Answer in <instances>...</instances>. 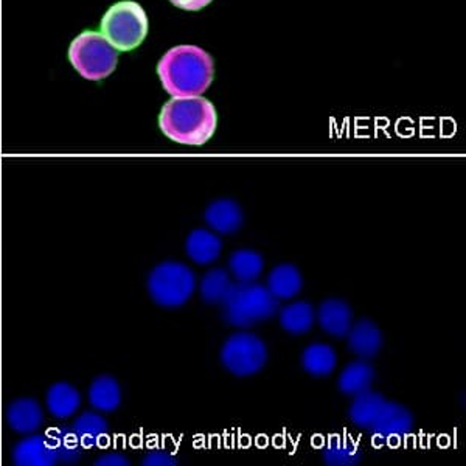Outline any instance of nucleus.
Wrapping results in <instances>:
<instances>
[{
    "instance_id": "1",
    "label": "nucleus",
    "mask_w": 466,
    "mask_h": 466,
    "mask_svg": "<svg viewBox=\"0 0 466 466\" xmlns=\"http://www.w3.org/2000/svg\"><path fill=\"white\" fill-rule=\"evenodd\" d=\"M217 109L199 96H173L159 116L160 131L177 144L199 147L217 131Z\"/></svg>"
},
{
    "instance_id": "24",
    "label": "nucleus",
    "mask_w": 466,
    "mask_h": 466,
    "mask_svg": "<svg viewBox=\"0 0 466 466\" xmlns=\"http://www.w3.org/2000/svg\"><path fill=\"white\" fill-rule=\"evenodd\" d=\"M232 285L226 270L218 268L207 272L201 281L202 300L208 305H223Z\"/></svg>"
},
{
    "instance_id": "13",
    "label": "nucleus",
    "mask_w": 466,
    "mask_h": 466,
    "mask_svg": "<svg viewBox=\"0 0 466 466\" xmlns=\"http://www.w3.org/2000/svg\"><path fill=\"white\" fill-rule=\"evenodd\" d=\"M349 347L355 355L364 360L377 356L382 347L381 329H378L377 323L362 319L350 329Z\"/></svg>"
},
{
    "instance_id": "16",
    "label": "nucleus",
    "mask_w": 466,
    "mask_h": 466,
    "mask_svg": "<svg viewBox=\"0 0 466 466\" xmlns=\"http://www.w3.org/2000/svg\"><path fill=\"white\" fill-rule=\"evenodd\" d=\"M221 249H223V241L219 237L204 228L193 230L187 238V255L197 265L206 266L217 261L218 257L221 255Z\"/></svg>"
},
{
    "instance_id": "22",
    "label": "nucleus",
    "mask_w": 466,
    "mask_h": 466,
    "mask_svg": "<svg viewBox=\"0 0 466 466\" xmlns=\"http://www.w3.org/2000/svg\"><path fill=\"white\" fill-rule=\"evenodd\" d=\"M230 270L237 280L241 283L255 281L263 272L265 261L258 252L250 249H241L230 255Z\"/></svg>"
},
{
    "instance_id": "23",
    "label": "nucleus",
    "mask_w": 466,
    "mask_h": 466,
    "mask_svg": "<svg viewBox=\"0 0 466 466\" xmlns=\"http://www.w3.org/2000/svg\"><path fill=\"white\" fill-rule=\"evenodd\" d=\"M280 325L288 333L307 334L314 325V308L307 302H296L283 308L280 313Z\"/></svg>"
},
{
    "instance_id": "27",
    "label": "nucleus",
    "mask_w": 466,
    "mask_h": 466,
    "mask_svg": "<svg viewBox=\"0 0 466 466\" xmlns=\"http://www.w3.org/2000/svg\"><path fill=\"white\" fill-rule=\"evenodd\" d=\"M145 466H173L177 465V461L173 457L168 456L167 452H160V451H154L149 452L148 456L145 457L142 461Z\"/></svg>"
},
{
    "instance_id": "25",
    "label": "nucleus",
    "mask_w": 466,
    "mask_h": 466,
    "mask_svg": "<svg viewBox=\"0 0 466 466\" xmlns=\"http://www.w3.org/2000/svg\"><path fill=\"white\" fill-rule=\"evenodd\" d=\"M47 434L54 440L55 448L58 452V461L63 459L67 463L78 461L81 456V445L72 430H50Z\"/></svg>"
},
{
    "instance_id": "11",
    "label": "nucleus",
    "mask_w": 466,
    "mask_h": 466,
    "mask_svg": "<svg viewBox=\"0 0 466 466\" xmlns=\"http://www.w3.org/2000/svg\"><path fill=\"white\" fill-rule=\"evenodd\" d=\"M318 320L325 333L334 338H344L351 329L353 311L344 300L329 299L319 308Z\"/></svg>"
},
{
    "instance_id": "18",
    "label": "nucleus",
    "mask_w": 466,
    "mask_h": 466,
    "mask_svg": "<svg viewBox=\"0 0 466 466\" xmlns=\"http://www.w3.org/2000/svg\"><path fill=\"white\" fill-rule=\"evenodd\" d=\"M303 280L300 270L292 265H279L268 277V289L280 300L292 299L302 291Z\"/></svg>"
},
{
    "instance_id": "14",
    "label": "nucleus",
    "mask_w": 466,
    "mask_h": 466,
    "mask_svg": "<svg viewBox=\"0 0 466 466\" xmlns=\"http://www.w3.org/2000/svg\"><path fill=\"white\" fill-rule=\"evenodd\" d=\"M48 412L55 419L67 420L78 412L81 406V395L69 382H56L50 386L46 395Z\"/></svg>"
},
{
    "instance_id": "4",
    "label": "nucleus",
    "mask_w": 466,
    "mask_h": 466,
    "mask_svg": "<svg viewBox=\"0 0 466 466\" xmlns=\"http://www.w3.org/2000/svg\"><path fill=\"white\" fill-rule=\"evenodd\" d=\"M148 28L144 8L134 0H122L105 13L100 33L118 52H131L144 43Z\"/></svg>"
},
{
    "instance_id": "9",
    "label": "nucleus",
    "mask_w": 466,
    "mask_h": 466,
    "mask_svg": "<svg viewBox=\"0 0 466 466\" xmlns=\"http://www.w3.org/2000/svg\"><path fill=\"white\" fill-rule=\"evenodd\" d=\"M56 461L58 452L47 432L25 437L13 451V463L17 466H54Z\"/></svg>"
},
{
    "instance_id": "28",
    "label": "nucleus",
    "mask_w": 466,
    "mask_h": 466,
    "mask_svg": "<svg viewBox=\"0 0 466 466\" xmlns=\"http://www.w3.org/2000/svg\"><path fill=\"white\" fill-rule=\"evenodd\" d=\"M170 2L180 10L187 11H199L208 4H212V0H170Z\"/></svg>"
},
{
    "instance_id": "29",
    "label": "nucleus",
    "mask_w": 466,
    "mask_h": 466,
    "mask_svg": "<svg viewBox=\"0 0 466 466\" xmlns=\"http://www.w3.org/2000/svg\"><path fill=\"white\" fill-rule=\"evenodd\" d=\"M96 466H127L129 465V461H127V457L122 456V454H106V456L98 457L96 461Z\"/></svg>"
},
{
    "instance_id": "12",
    "label": "nucleus",
    "mask_w": 466,
    "mask_h": 466,
    "mask_svg": "<svg viewBox=\"0 0 466 466\" xmlns=\"http://www.w3.org/2000/svg\"><path fill=\"white\" fill-rule=\"evenodd\" d=\"M206 223L218 233L237 232L243 226V210L233 199H218L207 207Z\"/></svg>"
},
{
    "instance_id": "26",
    "label": "nucleus",
    "mask_w": 466,
    "mask_h": 466,
    "mask_svg": "<svg viewBox=\"0 0 466 466\" xmlns=\"http://www.w3.org/2000/svg\"><path fill=\"white\" fill-rule=\"evenodd\" d=\"M360 457L358 448L345 440H331L325 450V461L329 465H355Z\"/></svg>"
},
{
    "instance_id": "2",
    "label": "nucleus",
    "mask_w": 466,
    "mask_h": 466,
    "mask_svg": "<svg viewBox=\"0 0 466 466\" xmlns=\"http://www.w3.org/2000/svg\"><path fill=\"white\" fill-rule=\"evenodd\" d=\"M157 74L171 96H199L212 85L213 59L197 46H177L162 56Z\"/></svg>"
},
{
    "instance_id": "21",
    "label": "nucleus",
    "mask_w": 466,
    "mask_h": 466,
    "mask_svg": "<svg viewBox=\"0 0 466 466\" xmlns=\"http://www.w3.org/2000/svg\"><path fill=\"white\" fill-rule=\"evenodd\" d=\"M384 403H386V400L380 393L370 392V390L360 393V395H356L355 401L350 408V419L356 426L369 430Z\"/></svg>"
},
{
    "instance_id": "5",
    "label": "nucleus",
    "mask_w": 466,
    "mask_h": 466,
    "mask_svg": "<svg viewBox=\"0 0 466 466\" xmlns=\"http://www.w3.org/2000/svg\"><path fill=\"white\" fill-rule=\"evenodd\" d=\"M69 59L83 78L100 81L116 70L118 50L100 32H83L70 44Z\"/></svg>"
},
{
    "instance_id": "20",
    "label": "nucleus",
    "mask_w": 466,
    "mask_h": 466,
    "mask_svg": "<svg viewBox=\"0 0 466 466\" xmlns=\"http://www.w3.org/2000/svg\"><path fill=\"white\" fill-rule=\"evenodd\" d=\"M302 366L311 377H329L338 366V356L329 345H309L303 351Z\"/></svg>"
},
{
    "instance_id": "10",
    "label": "nucleus",
    "mask_w": 466,
    "mask_h": 466,
    "mask_svg": "<svg viewBox=\"0 0 466 466\" xmlns=\"http://www.w3.org/2000/svg\"><path fill=\"white\" fill-rule=\"evenodd\" d=\"M43 421V408L33 398H19L6 408V423L17 434H33L41 428Z\"/></svg>"
},
{
    "instance_id": "3",
    "label": "nucleus",
    "mask_w": 466,
    "mask_h": 466,
    "mask_svg": "<svg viewBox=\"0 0 466 466\" xmlns=\"http://www.w3.org/2000/svg\"><path fill=\"white\" fill-rule=\"evenodd\" d=\"M224 318L233 327L248 329L279 311V299L257 283L232 285L224 300Z\"/></svg>"
},
{
    "instance_id": "15",
    "label": "nucleus",
    "mask_w": 466,
    "mask_h": 466,
    "mask_svg": "<svg viewBox=\"0 0 466 466\" xmlns=\"http://www.w3.org/2000/svg\"><path fill=\"white\" fill-rule=\"evenodd\" d=\"M80 441L81 448L92 450L96 446H106L109 443L107 439L106 420L96 412H85L78 419L75 420L74 426L70 428Z\"/></svg>"
},
{
    "instance_id": "17",
    "label": "nucleus",
    "mask_w": 466,
    "mask_h": 466,
    "mask_svg": "<svg viewBox=\"0 0 466 466\" xmlns=\"http://www.w3.org/2000/svg\"><path fill=\"white\" fill-rule=\"evenodd\" d=\"M89 403L98 412H116L122 404V389L116 378H96L89 387Z\"/></svg>"
},
{
    "instance_id": "7",
    "label": "nucleus",
    "mask_w": 466,
    "mask_h": 466,
    "mask_svg": "<svg viewBox=\"0 0 466 466\" xmlns=\"http://www.w3.org/2000/svg\"><path fill=\"white\" fill-rule=\"evenodd\" d=\"M268 350L255 334H232L221 350V362L235 377H252L266 366Z\"/></svg>"
},
{
    "instance_id": "6",
    "label": "nucleus",
    "mask_w": 466,
    "mask_h": 466,
    "mask_svg": "<svg viewBox=\"0 0 466 466\" xmlns=\"http://www.w3.org/2000/svg\"><path fill=\"white\" fill-rule=\"evenodd\" d=\"M197 288V279L188 266L165 261L156 266L148 277L149 296L164 308L186 305Z\"/></svg>"
},
{
    "instance_id": "19",
    "label": "nucleus",
    "mask_w": 466,
    "mask_h": 466,
    "mask_svg": "<svg viewBox=\"0 0 466 466\" xmlns=\"http://www.w3.org/2000/svg\"><path fill=\"white\" fill-rule=\"evenodd\" d=\"M375 380V370L366 360H355L345 367L339 377V390L345 395L356 397L360 393L370 390Z\"/></svg>"
},
{
    "instance_id": "8",
    "label": "nucleus",
    "mask_w": 466,
    "mask_h": 466,
    "mask_svg": "<svg viewBox=\"0 0 466 466\" xmlns=\"http://www.w3.org/2000/svg\"><path fill=\"white\" fill-rule=\"evenodd\" d=\"M412 428V413L401 404L386 401L369 430L375 434V437H380L382 441L390 443L392 440L400 441V439L408 435Z\"/></svg>"
}]
</instances>
